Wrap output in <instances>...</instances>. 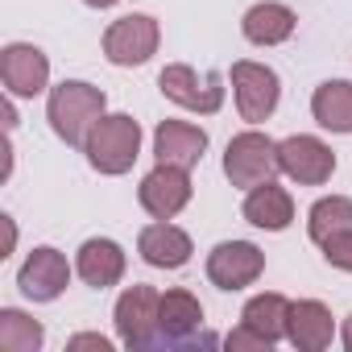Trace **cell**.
<instances>
[{"mask_svg": "<svg viewBox=\"0 0 352 352\" xmlns=\"http://www.w3.org/2000/svg\"><path fill=\"white\" fill-rule=\"evenodd\" d=\"M137 199H141V208H145L153 220H174V216L191 204V170L157 162L145 179H141Z\"/></svg>", "mask_w": 352, "mask_h": 352, "instance_id": "cell-8", "label": "cell"}, {"mask_svg": "<svg viewBox=\"0 0 352 352\" xmlns=\"http://www.w3.org/2000/svg\"><path fill=\"white\" fill-rule=\"evenodd\" d=\"M137 253L145 265L153 270H183L191 261V236L170 224V220H157V224H145L141 236H137Z\"/></svg>", "mask_w": 352, "mask_h": 352, "instance_id": "cell-13", "label": "cell"}, {"mask_svg": "<svg viewBox=\"0 0 352 352\" xmlns=\"http://www.w3.org/2000/svg\"><path fill=\"white\" fill-rule=\"evenodd\" d=\"M294 25H298V17L286 5H278V0H261V5H253L241 17V34L253 46H282L294 34Z\"/></svg>", "mask_w": 352, "mask_h": 352, "instance_id": "cell-19", "label": "cell"}, {"mask_svg": "<svg viewBox=\"0 0 352 352\" xmlns=\"http://www.w3.org/2000/svg\"><path fill=\"white\" fill-rule=\"evenodd\" d=\"M162 30L149 13H129L104 30V58L112 67H141L157 54Z\"/></svg>", "mask_w": 352, "mask_h": 352, "instance_id": "cell-6", "label": "cell"}, {"mask_svg": "<svg viewBox=\"0 0 352 352\" xmlns=\"http://www.w3.org/2000/svg\"><path fill=\"white\" fill-rule=\"evenodd\" d=\"M319 249H323L327 265H336V270H348V274H352V228H344V232L327 236Z\"/></svg>", "mask_w": 352, "mask_h": 352, "instance_id": "cell-24", "label": "cell"}, {"mask_svg": "<svg viewBox=\"0 0 352 352\" xmlns=\"http://www.w3.org/2000/svg\"><path fill=\"white\" fill-rule=\"evenodd\" d=\"M83 5H91V9H112L116 0H83Z\"/></svg>", "mask_w": 352, "mask_h": 352, "instance_id": "cell-29", "label": "cell"}, {"mask_svg": "<svg viewBox=\"0 0 352 352\" xmlns=\"http://www.w3.org/2000/svg\"><path fill=\"white\" fill-rule=\"evenodd\" d=\"M104 104H108V96H104L100 87H91V83H83V79H63L58 87H50L46 120H50V129H54L67 145H79V149H83L91 124L104 116Z\"/></svg>", "mask_w": 352, "mask_h": 352, "instance_id": "cell-1", "label": "cell"}, {"mask_svg": "<svg viewBox=\"0 0 352 352\" xmlns=\"http://www.w3.org/2000/svg\"><path fill=\"white\" fill-rule=\"evenodd\" d=\"M124 249L116 245V241H108V236H91V241H83L79 245V257H75V274L87 282V286H96V290H108V286H116L120 278H124Z\"/></svg>", "mask_w": 352, "mask_h": 352, "instance_id": "cell-15", "label": "cell"}, {"mask_svg": "<svg viewBox=\"0 0 352 352\" xmlns=\"http://www.w3.org/2000/svg\"><path fill=\"white\" fill-rule=\"evenodd\" d=\"M331 311L315 298H302V302H290V315H286V340L298 348V352H323L331 344Z\"/></svg>", "mask_w": 352, "mask_h": 352, "instance_id": "cell-16", "label": "cell"}, {"mask_svg": "<svg viewBox=\"0 0 352 352\" xmlns=\"http://www.w3.org/2000/svg\"><path fill=\"white\" fill-rule=\"evenodd\" d=\"M83 153L91 162V170H100V174H124V170H133V162L141 153V124L129 112H112V116L104 112L91 124V133L83 141Z\"/></svg>", "mask_w": 352, "mask_h": 352, "instance_id": "cell-2", "label": "cell"}, {"mask_svg": "<svg viewBox=\"0 0 352 352\" xmlns=\"http://www.w3.org/2000/svg\"><path fill=\"white\" fill-rule=\"evenodd\" d=\"M344 348H348V352H352V315H348V319H344Z\"/></svg>", "mask_w": 352, "mask_h": 352, "instance_id": "cell-28", "label": "cell"}, {"mask_svg": "<svg viewBox=\"0 0 352 352\" xmlns=\"http://www.w3.org/2000/svg\"><path fill=\"white\" fill-rule=\"evenodd\" d=\"M67 348H71V352H79V348L112 352V340H108V336H96V331H83V336H71V340H67Z\"/></svg>", "mask_w": 352, "mask_h": 352, "instance_id": "cell-26", "label": "cell"}, {"mask_svg": "<svg viewBox=\"0 0 352 352\" xmlns=\"http://www.w3.org/2000/svg\"><path fill=\"white\" fill-rule=\"evenodd\" d=\"M157 87H162V96H166L170 104H179V108H187V112H204V116L220 112V104H224V75H220V71H208V75L199 79L187 63L162 67Z\"/></svg>", "mask_w": 352, "mask_h": 352, "instance_id": "cell-5", "label": "cell"}, {"mask_svg": "<svg viewBox=\"0 0 352 352\" xmlns=\"http://www.w3.org/2000/svg\"><path fill=\"white\" fill-rule=\"evenodd\" d=\"M278 166H282L286 179H294L302 187H319V183H327L336 174V153L319 137L298 133V137L278 141Z\"/></svg>", "mask_w": 352, "mask_h": 352, "instance_id": "cell-9", "label": "cell"}, {"mask_svg": "<svg viewBox=\"0 0 352 352\" xmlns=\"http://www.w3.org/2000/svg\"><path fill=\"white\" fill-rule=\"evenodd\" d=\"M224 344H228L232 352H241V348H274L265 336H257V331H253V327H245V323H241V327H232V331L224 336Z\"/></svg>", "mask_w": 352, "mask_h": 352, "instance_id": "cell-25", "label": "cell"}, {"mask_svg": "<svg viewBox=\"0 0 352 352\" xmlns=\"http://www.w3.org/2000/svg\"><path fill=\"white\" fill-rule=\"evenodd\" d=\"M278 141H270L265 133L249 129V133H236L224 149V174L228 183L241 187V191H253L261 183H270L278 174Z\"/></svg>", "mask_w": 352, "mask_h": 352, "instance_id": "cell-3", "label": "cell"}, {"mask_svg": "<svg viewBox=\"0 0 352 352\" xmlns=\"http://www.w3.org/2000/svg\"><path fill=\"white\" fill-rule=\"evenodd\" d=\"M42 340H46V331L38 319H30L17 307L0 311V352H38Z\"/></svg>", "mask_w": 352, "mask_h": 352, "instance_id": "cell-22", "label": "cell"}, {"mask_svg": "<svg viewBox=\"0 0 352 352\" xmlns=\"http://www.w3.org/2000/svg\"><path fill=\"white\" fill-rule=\"evenodd\" d=\"M241 212H245V220H249L253 228L282 232V228H290V220H294V199H290L286 187H278V183L270 179V183H261V187L249 191V199H245Z\"/></svg>", "mask_w": 352, "mask_h": 352, "instance_id": "cell-18", "label": "cell"}, {"mask_svg": "<svg viewBox=\"0 0 352 352\" xmlns=\"http://www.w3.org/2000/svg\"><path fill=\"white\" fill-rule=\"evenodd\" d=\"M0 224H5V253H0V257H9V253H13V245H17V224H13L9 216H0Z\"/></svg>", "mask_w": 352, "mask_h": 352, "instance_id": "cell-27", "label": "cell"}, {"mask_svg": "<svg viewBox=\"0 0 352 352\" xmlns=\"http://www.w3.org/2000/svg\"><path fill=\"white\" fill-rule=\"evenodd\" d=\"M286 315H290V298H286V294L265 290V294H253V298L245 302L241 323H245V327H253L257 336H265L270 344H278V340L286 336Z\"/></svg>", "mask_w": 352, "mask_h": 352, "instance_id": "cell-21", "label": "cell"}, {"mask_svg": "<svg viewBox=\"0 0 352 352\" xmlns=\"http://www.w3.org/2000/svg\"><path fill=\"white\" fill-rule=\"evenodd\" d=\"M204 149H208V133L199 124H191V120H162L153 129V153L166 166L191 170V166H199Z\"/></svg>", "mask_w": 352, "mask_h": 352, "instance_id": "cell-14", "label": "cell"}, {"mask_svg": "<svg viewBox=\"0 0 352 352\" xmlns=\"http://www.w3.org/2000/svg\"><path fill=\"white\" fill-rule=\"evenodd\" d=\"M157 307H162V294L153 286H129L120 298H116V336L124 348L141 352V348H157L162 344V323H157Z\"/></svg>", "mask_w": 352, "mask_h": 352, "instance_id": "cell-4", "label": "cell"}, {"mask_svg": "<svg viewBox=\"0 0 352 352\" xmlns=\"http://www.w3.org/2000/svg\"><path fill=\"white\" fill-rule=\"evenodd\" d=\"M232 96H236V108H241V120L249 124H261L274 116L278 100H282V83L278 75L265 67V63H232Z\"/></svg>", "mask_w": 352, "mask_h": 352, "instance_id": "cell-7", "label": "cell"}, {"mask_svg": "<svg viewBox=\"0 0 352 352\" xmlns=\"http://www.w3.org/2000/svg\"><path fill=\"white\" fill-rule=\"evenodd\" d=\"M344 228H352V199H344V195H327L307 212V232L315 245H323L327 236H336Z\"/></svg>", "mask_w": 352, "mask_h": 352, "instance_id": "cell-23", "label": "cell"}, {"mask_svg": "<svg viewBox=\"0 0 352 352\" xmlns=\"http://www.w3.org/2000/svg\"><path fill=\"white\" fill-rule=\"evenodd\" d=\"M265 274V253L249 241H224L208 253V278L220 290H245Z\"/></svg>", "mask_w": 352, "mask_h": 352, "instance_id": "cell-10", "label": "cell"}, {"mask_svg": "<svg viewBox=\"0 0 352 352\" xmlns=\"http://www.w3.org/2000/svg\"><path fill=\"white\" fill-rule=\"evenodd\" d=\"M67 282H71V265H67V257H63L58 249H50V245L34 249V253L25 257L21 274H17L21 294L34 298V302H54V298L67 290Z\"/></svg>", "mask_w": 352, "mask_h": 352, "instance_id": "cell-12", "label": "cell"}, {"mask_svg": "<svg viewBox=\"0 0 352 352\" xmlns=\"http://www.w3.org/2000/svg\"><path fill=\"white\" fill-rule=\"evenodd\" d=\"M0 79H5L9 96L30 100V96L46 91V83H50V58L38 46H30V42H13V46L0 50Z\"/></svg>", "mask_w": 352, "mask_h": 352, "instance_id": "cell-11", "label": "cell"}, {"mask_svg": "<svg viewBox=\"0 0 352 352\" xmlns=\"http://www.w3.org/2000/svg\"><path fill=\"white\" fill-rule=\"evenodd\" d=\"M157 323H162V344H191L199 336L204 307L191 290H166L157 307Z\"/></svg>", "mask_w": 352, "mask_h": 352, "instance_id": "cell-17", "label": "cell"}, {"mask_svg": "<svg viewBox=\"0 0 352 352\" xmlns=\"http://www.w3.org/2000/svg\"><path fill=\"white\" fill-rule=\"evenodd\" d=\"M311 116L331 133H352V83L348 79L319 83L311 96Z\"/></svg>", "mask_w": 352, "mask_h": 352, "instance_id": "cell-20", "label": "cell"}]
</instances>
